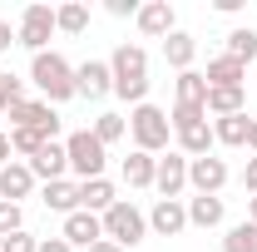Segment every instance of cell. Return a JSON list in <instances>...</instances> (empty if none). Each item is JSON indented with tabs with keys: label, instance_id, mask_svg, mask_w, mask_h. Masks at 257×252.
I'll list each match as a JSON object with an SVG mask.
<instances>
[{
	"label": "cell",
	"instance_id": "obj_1",
	"mask_svg": "<svg viewBox=\"0 0 257 252\" xmlns=\"http://www.w3.org/2000/svg\"><path fill=\"white\" fill-rule=\"evenodd\" d=\"M109 74H114V94L128 99L134 109L149 104V55L139 45H119L109 55Z\"/></svg>",
	"mask_w": 257,
	"mask_h": 252
},
{
	"label": "cell",
	"instance_id": "obj_2",
	"mask_svg": "<svg viewBox=\"0 0 257 252\" xmlns=\"http://www.w3.org/2000/svg\"><path fill=\"white\" fill-rule=\"evenodd\" d=\"M30 79H35V89L45 94V104H64V99H74V64L64 60V55H55V50L35 55Z\"/></svg>",
	"mask_w": 257,
	"mask_h": 252
},
{
	"label": "cell",
	"instance_id": "obj_3",
	"mask_svg": "<svg viewBox=\"0 0 257 252\" xmlns=\"http://www.w3.org/2000/svg\"><path fill=\"white\" fill-rule=\"evenodd\" d=\"M168 124H173V134H178V149H183V158H203L213 154V124H208V109H188V104H173V114H168Z\"/></svg>",
	"mask_w": 257,
	"mask_h": 252
},
{
	"label": "cell",
	"instance_id": "obj_4",
	"mask_svg": "<svg viewBox=\"0 0 257 252\" xmlns=\"http://www.w3.org/2000/svg\"><path fill=\"white\" fill-rule=\"evenodd\" d=\"M128 134H134V149H139V154H154V158H159L163 149H168L173 124H168V114H163L159 104H139V109L128 114Z\"/></svg>",
	"mask_w": 257,
	"mask_h": 252
},
{
	"label": "cell",
	"instance_id": "obj_5",
	"mask_svg": "<svg viewBox=\"0 0 257 252\" xmlns=\"http://www.w3.org/2000/svg\"><path fill=\"white\" fill-rule=\"evenodd\" d=\"M64 154H69V173H79V183L89 178H104V163H109V149L94 139V129H79L64 139Z\"/></svg>",
	"mask_w": 257,
	"mask_h": 252
},
{
	"label": "cell",
	"instance_id": "obj_6",
	"mask_svg": "<svg viewBox=\"0 0 257 252\" xmlns=\"http://www.w3.org/2000/svg\"><path fill=\"white\" fill-rule=\"evenodd\" d=\"M104 237H109V242H119V247L128 252V247H139V242L149 237V218H144L134 203H124V198H119V203L104 213Z\"/></svg>",
	"mask_w": 257,
	"mask_h": 252
},
{
	"label": "cell",
	"instance_id": "obj_7",
	"mask_svg": "<svg viewBox=\"0 0 257 252\" xmlns=\"http://www.w3.org/2000/svg\"><path fill=\"white\" fill-rule=\"evenodd\" d=\"M50 35H55V10H50V5H25L20 30H15V45H25V50H35V55H45Z\"/></svg>",
	"mask_w": 257,
	"mask_h": 252
},
{
	"label": "cell",
	"instance_id": "obj_8",
	"mask_svg": "<svg viewBox=\"0 0 257 252\" xmlns=\"http://www.w3.org/2000/svg\"><path fill=\"white\" fill-rule=\"evenodd\" d=\"M10 129H35V134L55 139L60 134V114L45 99H25V104H10Z\"/></svg>",
	"mask_w": 257,
	"mask_h": 252
},
{
	"label": "cell",
	"instance_id": "obj_9",
	"mask_svg": "<svg viewBox=\"0 0 257 252\" xmlns=\"http://www.w3.org/2000/svg\"><path fill=\"white\" fill-rule=\"evenodd\" d=\"M223 183H227V163H223V158H213V154L188 158V188H198L203 198H218Z\"/></svg>",
	"mask_w": 257,
	"mask_h": 252
},
{
	"label": "cell",
	"instance_id": "obj_10",
	"mask_svg": "<svg viewBox=\"0 0 257 252\" xmlns=\"http://www.w3.org/2000/svg\"><path fill=\"white\" fill-rule=\"evenodd\" d=\"M64 242H69V247H94V242H104V218H99V213H84V208H79V213H69V218H64V232H60Z\"/></svg>",
	"mask_w": 257,
	"mask_h": 252
},
{
	"label": "cell",
	"instance_id": "obj_11",
	"mask_svg": "<svg viewBox=\"0 0 257 252\" xmlns=\"http://www.w3.org/2000/svg\"><path fill=\"white\" fill-rule=\"evenodd\" d=\"M74 94H79V99L114 94V74H109V64H104V60H84L79 69H74Z\"/></svg>",
	"mask_w": 257,
	"mask_h": 252
},
{
	"label": "cell",
	"instance_id": "obj_12",
	"mask_svg": "<svg viewBox=\"0 0 257 252\" xmlns=\"http://www.w3.org/2000/svg\"><path fill=\"white\" fill-rule=\"evenodd\" d=\"M154 188H159L163 198H178V193L188 188V158L183 154H163L159 168H154Z\"/></svg>",
	"mask_w": 257,
	"mask_h": 252
},
{
	"label": "cell",
	"instance_id": "obj_13",
	"mask_svg": "<svg viewBox=\"0 0 257 252\" xmlns=\"http://www.w3.org/2000/svg\"><path fill=\"white\" fill-rule=\"evenodd\" d=\"M173 20H178V15H173L168 0H149V5H139V30L149 35V40H168V35L178 30Z\"/></svg>",
	"mask_w": 257,
	"mask_h": 252
},
{
	"label": "cell",
	"instance_id": "obj_14",
	"mask_svg": "<svg viewBox=\"0 0 257 252\" xmlns=\"http://www.w3.org/2000/svg\"><path fill=\"white\" fill-rule=\"evenodd\" d=\"M149 227H154L159 237H178V232L188 227V208H183L178 198H159L154 213H149Z\"/></svg>",
	"mask_w": 257,
	"mask_h": 252
},
{
	"label": "cell",
	"instance_id": "obj_15",
	"mask_svg": "<svg viewBox=\"0 0 257 252\" xmlns=\"http://www.w3.org/2000/svg\"><path fill=\"white\" fill-rule=\"evenodd\" d=\"M203 79H208V89H242V84H247V64H237V60H227V55H218V60H208Z\"/></svg>",
	"mask_w": 257,
	"mask_h": 252
},
{
	"label": "cell",
	"instance_id": "obj_16",
	"mask_svg": "<svg viewBox=\"0 0 257 252\" xmlns=\"http://www.w3.org/2000/svg\"><path fill=\"white\" fill-rule=\"evenodd\" d=\"M30 188H35L30 163H5L0 168V203H20V198H30Z\"/></svg>",
	"mask_w": 257,
	"mask_h": 252
},
{
	"label": "cell",
	"instance_id": "obj_17",
	"mask_svg": "<svg viewBox=\"0 0 257 252\" xmlns=\"http://www.w3.org/2000/svg\"><path fill=\"white\" fill-rule=\"evenodd\" d=\"M30 173H35V178H45V183L64 178V173H69V154H64V144H45V149L30 158Z\"/></svg>",
	"mask_w": 257,
	"mask_h": 252
},
{
	"label": "cell",
	"instance_id": "obj_18",
	"mask_svg": "<svg viewBox=\"0 0 257 252\" xmlns=\"http://www.w3.org/2000/svg\"><path fill=\"white\" fill-rule=\"evenodd\" d=\"M40 203L50 208V213H79V183H69V178H55V183H45V193H40Z\"/></svg>",
	"mask_w": 257,
	"mask_h": 252
},
{
	"label": "cell",
	"instance_id": "obj_19",
	"mask_svg": "<svg viewBox=\"0 0 257 252\" xmlns=\"http://www.w3.org/2000/svg\"><path fill=\"white\" fill-rule=\"evenodd\" d=\"M114 203H119V193H114L109 178H89V183H79V208H84V213H99V218H104Z\"/></svg>",
	"mask_w": 257,
	"mask_h": 252
},
{
	"label": "cell",
	"instance_id": "obj_20",
	"mask_svg": "<svg viewBox=\"0 0 257 252\" xmlns=\"http://www.w3.org/2000/svg\"><path fill=\"white\" fill-rule=\"evenodd\" d=\"M193 55H198V40H193L188 30H173V35H168V40H163V60L173 64L178 74H183V69H188V64H193Z\"/></svg>",
	"mask_w": 257,
	"mask_h": 252
},
{
	"label": "cell",
	"instance_id": "obj_21",
	"mask_svg": "<svg viewBox=\"0 0 257 252\" xmlns=\"http://www.w3.org/2000/svg\"><path fill=\"white\" fill-rule=\"evenodd\" d=\"M154 168H159V158L134 149V154L124 158V183L128 188H154Z\"/></svg>",
	"mask_w": 257,
	"mask_h": 252
},
{
	"label": "cell",
	"instance_id": "obj_22",
	"mask_svg": "<svg viewBox=\"0 0 257 252\" xmlns=\"http://www.w3.org/2000/svg\"><path fill=\"white\" fill-rule=\"evenodd\" d=\"M247 129H252V119H247V114L213 119V139H218V144H227V149H247Z\"/></svg>",
	"mask_w": 257,
	"mask_h": 252
},
{
	"label": "cell",
	"instance_id": "obj_23",
	"mask_svg": "<svg viewBox=\"0 0 257 252\" xmlns=\"http://www.w3.org/2000/svg\"><path fill=\"white\" fill-rule=\"evenodd\" d=\"M173 89H178V104H188V109H208V79H203L198 69H183Z\"/></svg>",
	"mask_w": 257,
	"mask_h": 252
},
{
	"label": "cell",
	"instance_id": "obj_24",
	"mask_svg": "<svg viewBox=\"0 0 257 252\" xmlns=\"http://www.w3.org/2000/svg\"><path fill=\"white\" fill-rule=\"evenodd\" d=\"M208 114H213V119L247 114V94H242V89H208Z\"/></svg>",
	"mask_w": 257,
	"mask_h": 252
},
{
	"label": "cell",
	"instance_id": "obj_25",
	"mask_svg": "<svg viewBox=\"0 0 257 252\" xmlns=\"http://www.w3.org/2000/svg\"><path fill=\"white\" fill-rule=\"evenodd\" d=\"M223 198H203V193H198V198H188V227H218V222H223Z\"/></svg>",
	"mask_w": 257,
	"mask_h": 252
},
{
	"label": "cell",
	"instance_id": "obj_26",
	"mask_svg": "<svg viewBox=\"0 0 257 252\" xmlns=\"http://www.w3.org/2000/svg\"><path fill=\"white\" fill-rule=\"evenodd\" d=\"M55 30H64V35H84V30H89V5H84V0L60 5V10H55Z\"/></svg>",
	"mask_w": 257,
	"mask_h": 252
},
{
	"label": "cell",
	"instance_id": "obj_27",
	"mask_svg": "<svg viewBox=\"0 0 257 252\" xmlns=\"http://www.w3.org/2000/svg\"><path fill=\"white\" fill-rule=\"evenodd\" d=\"M227 60H237V64H252L257 60V30H247V25H237V30L227 35V50H223Z\"/></svg>",
	"mask_w": 257,
	"mask_h": 252
},
{
	"label": "cell",
	"instance_id": "obj_28",
	"mask_svg": "<svg viewBox=\"0 0 257 252\" xmlns=\"http://www.w3.org/2000/svg\"><path fill=\"white\" fill-rule=\"evenodd\" d=\"M223 252H257V222H232L223 237Z\"/></svg>",
	"mask_w": 257,
	"mask_h": 252
},
{
	"label": "cell",
	"instance_id": "obj_29",
	"mask_svg": "<svg viewBox=\"0 0 257 252\" xmlns=\"http://www.w3.org/2000/svg\"><path fill=\"white\" fill-rule=\"evenodd\" d=\"M124 134H128V119H124V114H99V119H94V139L104 144V149L119 144Z\"/></svg>",
	"mask_w": 257,
	"mask_h": 252
},
{
	"label": "cell",
	"instance_id": "obj_30",
	"mask_svg": "<svg viewBox=\"0 0 257 252\" xmlns=\"http://www.w3.org/2000/svg\"><path fill=\"white\" fill-rule=\"evenodd\" d=\"M45 144H55V139H45V134H35V129H10V154H40Z\"/></svg>",
	"mask_w": 257,
	"mask_h": 252
},
{
	"label": "cell",
	"instance_id": "obj_31",
	"mask_svg": "<svg viewBox=\"0 0 257 252\" xmlns=\"http://www.w3.org/2000/svg\"><path fill=\"white\" fill-rule=\"evenodd\" d=\"M0 252H40V242H35L30 232L20 227V232H10V237H0Z\"/></svg>",
	"mask_w": 257,
	"mask_h": 252
},
{
	"label": "cell",
	"instance_id": "obj_32",
	"mask_svg": "<svg viewBox=\"0 0 257 252\" xmlns=\"http://www.w3.org/2000/svg\"><path fill=\"white\" fill-rule=\"evenodd\" d=\"M20 203H0V237H10V232H20Z\"/></svg>",
	"mask_w": 257,
	"mask_h": 252
},
{
	"label": "cell",
	"instance_id": "obj_33",
	"mask_svg": "<svg viewBox=\"0 0 257 252\" xmlns=\"http://www.w3.org/2000/svg\"><path fill=\"white\" fill-rule=\"evenodd\" d=\"M0 89L10 104H25V79H15V74H0Z\"/></svg>",
	"mask_w": 257,
	"mask_h": 252
},
{
	"label": "cell",
	"instance_id": "obj_34",
	"mask_svg": "<svg viewBox=\"0 0 257 252\" xmlns=\"http://www.w3.org/2000/svg\"><path fill=\"white\" fill-rule=\"evenodd\" d=\"M104 10H109V15H119V20H124V15H134V20H139V0H109Z\"/></svg>",
	"mask_w": 257,
	"mask_h": 252
},
{
	"label": "cell",
	"instance_id": "obj_35",
	"mask_svg": "<svg viewBox=\"0 0 257 252\" xmlns=\"http://www.w3.org/2000/svg\"><path fill=\"white\" fill-rule=\"evenodd\" d=\"M242 188L257 193V158H247V168H242Z\"/></svg>",
	"mask_w": 257,
	"mask_h": 252
},
{
	"label": "cell",
	"instance_id": "obj_36",
	"mask_svg": "<svg viewBox=\"0 0 257 252\" xmlns=\"http://www.w3.org/2000/svg\"><path fill=\"white\" fill-rule=\"evenodd\" d=\"M40 252H74V247H69L64 237H45V242H40Z\"/></svg>",
	"mask_w": 257,
	"mask_h": 252
},
{
	"label": "cell",
	"instance_id": "obj_37",
	"mask_svg": "<svg viewBox=\"0 0 257 252\" xmlns=\"http://www.w3.org/2000/svg\"><path fill=\"white\" fill-rule=\"evenodd\" d=\"M10 45H15V30H10V20H0V55H5Z\"/></svg>",
	"mask_w": 257,
	"mask_h": 252
},
{
	"label": "cell",
	"instance_id": "obj_38",
	"mask_svg": "<svg viewBox=\"0 0 257 252\" xmlns=\"http://www.w3.org/2000/svg\"><path fill=\"white\" fill-rule=\"evenodd\" d=\"M89 252H124V247H119V242H109V237H104V242H94V247H89Z\"/></svg>",
	"mask_w": 257,
	"mask_h": 252
},
{
	"label": "cell",
	"instance_id": "obj_39",
	"mask_svg": "<svg viewBox=\"0 0 257 252\" xmlns=\"http://www.w3.org/2000/svg\"><path fill=\"white\" fill-rule=\"evenodd\" d=\"M5 163H10V139L0 134V168H5Z\"/></svg>",
	"mask_w": 257,
	"mask_h": 252
},
{
	"label": "cell",
	"instance_id": "obj_40",
	"mask_svg": "<svg viewBox=\"0 0 257 252\" xmlns=\"http://www.w3.org/2000/svg\"><path fill=\"white\" fill-rule=\"evenodd\" d=\"M247 149H252V158H257V119H252V129H247Z\"/></svg>",
	"mask_w": 257,
	"mask_h": 252
},
{
	"label": "cell",
	"instance_id": "obj_41",
	"mask_svg": "<svg viewBox=\"0 0 257 252\" xmlns=\"http://www.w3.org/2000/svg\"><path fill=\"white\" fill-rule=\"evenodd\" d=\"M247 222H257V193L247 198Z\"/></svg>",
	"mask_w": 257,
	"mask_h": 252
},
{
	"label": "cell",
	"instance_id": "obj_42",
	"mask_svg": "<svg viewBox=\"0 0 257 252\" xmlns=\"http://www.w3.org/2000/svg\"><path fill=\"white\" fill-rule=\"evenodd\" d=\"M5 114H10V99H5V89H0V119H5Z\"/></svg>",
	"mask_w": 257,
	"mask_h": 252
}]
</instances>
